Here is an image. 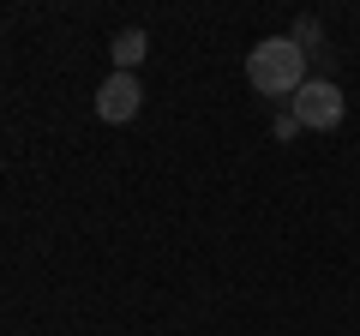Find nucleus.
Returning a JSON list of instances; mask_svg holds the SVG:
<instances>
[{
  "label": "nucleus",
  "instance_id": "obj_2",
  "mask_svg": "<svg viewBox=\"0 0 360 336\" xmlns=\"http://www.w3.org/2000/svg\"><path fill=\"white\" fill-rule=\"evenodd\" d=\"M288 115H295V127H307V132H336L342 115H348V96L336 91L330 78H307V84L295 91V108H288Z\"/></svg>",
  "mask_w": 360,
  "mask_h": 336
},
{
  "label": "nucleus",
  "instance_id": "obj_5",
  "mask_svg": "<svg viewBox=\"0 0 360 336\" xmlns=\"http://www.w3.org/2000/svg\"><path fill=\"white\" fill-rule=\"evenodd\" d=\"M295 42H300V49H319V18H300V25H295Z\"/></svg>",
  "mask_w": 360,
  "mask_h": 336
},
{
  "label": "nucleus",
  "instance_id": "obj_3",
  "mask_svg": "<svg viewBox=\"0 0 360 336\" xmlns=\"http://www.w3.org/2000/svg\"><path fill=\"white\" fill-rule=\"evenodd\" d=\"M139 103H144L139 72H108V78H103V91H96V115H103L108 127H127V120L139 115Z\"/></svg>",
  "mask_w": 360,
  "mask_h": 336
},
{
  "label": "nucleus",
  "instance_id": "obj_1",
  "mask_svg": "<svg viewBox=\"0 0 360 336\" xmlns=\"http://www.w3.org/2000/svg\"><path fill=\"white\" fill-rule=\"evenodd\" d=\"M246 78L258 96H295L307 84V49L295 37H264L246 54Z\"/></svg>",
  "mask_w": 360,
  "mask_h": 336
},
{
  "label": "nucleus",
  "instance_id": "obj_4",
  "mask_svg": "<svg viewBox=\"0 0 360 336\" xmlns=\"http://www.w3.org/2000/svg\"><path fill=\"white\" fill-rule=\"evenodd\" d=\"M144 54H150V37H144V30H120L115 37V72H132Z\"/></svg>",
  "mask_w": 360,
  "mask_h": 336
}]
</instances>
